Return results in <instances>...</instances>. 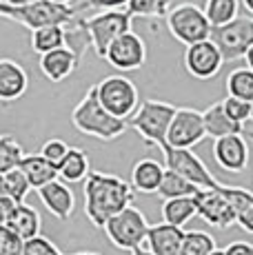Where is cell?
Masks as SVG:
<instances>
[{
    "instance_id": "8d00e7d4",
    "label": "cell",
    "mask_w": 253,
    "mask_h": 255,
    "mask_svg": "<svg viewBox=\"0 0 253 255\" xmlns=\"http://www.w3.org/2000/svg\"><path fill=\"white\" fill-rule=\"evenodd\" d=\"M67 151H69V144H67V142H62V140H58V138H51V140H47L45 144H42L40 155L49 160L51 164L58 166V164L62 162V158L67 155Z\"/></svg>"
},
{
    "instance_id": "8fae6325",
    "label": "cell",
    "mask_w": 253,
    "mask_h": 255,
    "mask_svg": "<svg viewBox=\"0 0 253 255\" xmlns=\"http://www.w3.org/2000/svg\"><path fill=\"white\" fill-rule=\"evenodd\" d=\"M182 62H184L187 73L193 76L196 80H211V78H216L218 73H220L222 65H225L220 49L216 47V42H213L211 38L193 42V45H187Z\"/></svg>"
},
{
    "instance_id": "30bf717a",
    "label": "cell",
    "mask_w": 253,
    "mask_h": 255,
    "mask_svg": "<svg viewBox=\"0 0 253 255\" xmlns=\"http://www.w3.org/2000/svg\"><path fill=\"white\" fill-rule=\"evenodd\" d=\"M164 155V166L171 171L180 173L182 178H187L189 182H193L200 189H218L222 182H218L216 178L211 175V171L207 169V164L193 153L191 149H182V146H169L164 142L160 146Z\"/></svg>"
},
{
    "instance_id": "7402d4cb",
    "label": "cell",
    "mask_w": 253,
    "mask_h": 255,
    "mask_svg": "<svg viewBox=\"0 0 253 255\" xmlns=\"http://www.w3.org/2000/svg\"><path fill=\"white\" fill-rule=\"evenodd\" d=\"M18 169L27 175L31 189H40L42 184H47V182H51V180L58 178V166L51 164L47 158H42L40 153H33V155L25 153L20 160V164H18Z\"/></svg>"
},
{
    "instance_id": "60d3db41",
    "label": "cell",
    "mask_w": 253,
    "mask_h": 255,
    "mask_svg": "<svg viewBox=\"0 0 253 255\" xmlns=\"http://www.w3.org/2000/svg\"><path fill=\"white\" fill-rule=\"evenodd\" d=\"M13 207H16V202H13L9 195H2V198H0V224H7Z\"/></svg>"
},
{
    "instance_id": "9c48e42d",
    "label": "cell",
    "mask_w": 253,
    "mask_h": 255,
    "mask_svg": "<svg viewBox=\"0 0 253 255\" xmlns=\"http://www.w3.org/2000/svg\"><path fill=\"white\" fill-rule=\"evenodd\" d=\"M96 96L111 116L123 120H126L140 105L138 87L125 76H107L96 85Z\"/></svg>"
},
{
    "instance_id": "7dc6e473",
    "label": "cell",
    "mask_w": 253,
    "mask_h": 255,
    "mask_svg": "<svg viewBox=\"0 0 253 255\" xmlns=\"http://www.w3.org/2000/svg\"><path fill=\"white\" fill-rule=\"evenodd\" d=\"M9 4H13V7H18V4H27V2H33V0H7Z\"/></svg>"
},
{
    "instance_id": "7c38bea8",
    "label": "cell",
    "mask_w": 253,
    "mask_h": 255,
    "mask_svg": "<svg viewBox=\"0 0 253 255\" xmlns=\"http://www.w3.org/2000/svg\"><path fill=\"white\" fill-rule=\"evenodd\" d=\"M204 138H207V133H204L202 111L191 109V107H178L171 122H169L167 144L191 149V146H196Z\"/></svg>"
},
{
    "instance_id": "4fadbf2b",
    "label": "cell",
    "mask_w": 253,
    "mask_h": 255,
    "mask_svg": "<svg viewBox=\"0 0 253 255\" xmlns=\"http://www.w3.org/2000/svg\"><path fill=\"white\" fill-rule=\"evenodd\" d=\"M102 60H107L118 71H135L147 60V45L135 31H125L107 47V53Z\"/></svg>"
},
{
    "instance_id": "bcb514c9",
    "label": "cell",
    "mask_w": 253,
    "mask_h": 255,
    "mask_svg": "<svg viewBox=\"0 0 253 255\" xmlns=\"http://www.w3.org/2000/svg\"><path fill=\"white\" fill-rule=\"evenodd\" d=\"M242 4H245V9L253 16V0H242Z\"/></svg>"
},
{
    "instance_id": "ab89813d",
    "label": "cell",
    "mask_w": 253,
    "mask_h": 255,
    "mask_svg": "<svg viewBox=\"0 0 253 255\" xmlns=\"http://www.w3.org/2000/svg\"><path fill=\"white\" fill-rule=\"evenodd\" d=\"M236 224H240V229H245L247 233H253V204H251V207H247L245 211H240V213H238Z\"/></svg>"
},
{
    "instance_id": "816d5d0a",
    "label": "cell",
    "mask_w": 253,
    "mask_h": 255,
    "mask_svg": "<svg viewBox=\"0 0 253 255\" xmlns=\"http://www.w3.org/2000/svg\"><path fill=\"white\" fill-rule=\"evenodd\" d=\"M242 133H245L249 140H253V131H242Z\"/></svg>"
},
{
    "instance_id": "e0dca14e",
    "label": "cell",
    "mask_w": 253,
    "mask_h": 255,
    "mask_svg": "<svg viewBox=\"0 0 253 255\" xmlns=\"http://www.w3.org/2000/svg\"><path fill=\"white\" fill-rule=\"evenodd\" d=\"M80 58V53L69 45L51 49L40 56V71L49 82H62L78 69Z\"/></svg>"
},
{
    "instance_id": "d6a6232c",
    "label": "cell",
    "mask_w": 253,
    "mask_h": 255,
    "mask_svg": "<svg viewBox=\"0 0 253 255\" xmlns=\"http://www.w3.org/2000/svg\"><path fill=\"white\" fill-rule=\"evenodd\" d=\"M4 184H7V195L16 204L25 202V198L29 195V191H31V184H29L27 175L22 173L18 166L16 169H9L7 173H4Z\"/></svg>"
},
{
    "instance_id": "f6af8a7d",
    "label": "cell",
    "mask_w": 253,
    "mask_h": 255,
    "mask_svg": "<svg viewBox=\"0 0 253 255\" xmlns=\"http://www.w3.org/2000/svg\"><path fill=\"white\" fill-rule=\"evenodd\" d=\"M7 195V184H4V173H0V198Z\"/></svg>"
},
{
    "instance_id": "f1b7e54d",
    "label": "cell",
    "mask_w": 253,
    "mask_h": 255,
    "mask_svg": "<svg viewBox=\"0 0 253 255\" xmlns=\"http://www.w3.org/2000/svg\"><path fill=\"white\" fill-rule=\"evenodd\" d=\"M227 93L240 100H253V69L238 67L227 76Z\"/></svg>"
},
{
    "instance_id": "ba28073f",
    "label": "cell",
    "mask_w": 253,
    "mask_h": 255,
    "mask_svg": "<svg viewBox=\"0 0 253 255\" xmlns=\"http://www.w3.org/2000/svg\"><path fill=\"white\" fill-rule=\"evenodd\" d=\"M209 38L220 49L225 62L240 60V58H245V53L253 45V18L236 16L233 20H229L225 24L211 27Z\"/></svg>"
},
{
    "instance_id": "2e32d148",
    "label": "cell",
    "mask_w": 253,
    "mask_h": 255,
    "mask_svg": "<svg viewBox=\"0 0 253 255\" xmlns=\"http://www.w3.org/2000/svg\"><path fill=\"white\" fill-rule=\"evenodd\" d=\"M38 191V198L42 200V204L47 207L51 215H56L58 220H69L76 211V195L69 189V182L56 178L51 182L42 184Z\"/></svg>"
},
{
    "instance_id": "d590c367",
    "label": "cell",
    "mask_w": 253,
    "mask_h": 255,
    "mask_svg": "<svg viewBox=\"0 0 253 255\" xmlns=\"http://www.w3.org/2000/svg\"><path fill=\"white\" fill-rule=\"evenodd\" d=\"M0 255H22V240L7 224H0Z\"/></svg>"
},
{
    "instance_id": "d4e9b609",
    "label": "cell",
    "mask_w": 253,
    "mask_h": 255,
    "mask_svg": "<svg viewBox=\"0 0 253 255\" xmlns=\"http://www.w3.org/2000/svg\"><path fill=\"white\" fill-rule=\"evenodd\" d=\"M65 45H67V27H62V24H47V27L31 29V49L38 56Z\"/></svg>"
},
{
    "instance_id": "44dd1931",
    "label": "cell",
    "mask_w": 253,
    "mask_h": 255,
    "mask_svg": "<svg viewBox=\"0 0 253 255\" xmlns=\"http://www.w3.org/2000/svg\"><path fill=\"white\" fill-rule=\"evenodd\" d=\"M164 166L153 158H142L131 169V186L138 193H155L162 180Z\"/></svg>"
},
{
    "instance_id": "603a6c76",
    "label": "cell",
    "mask_w": 253,
    "mask_h": 255,
    "mask_svg": "<svg viewBox=\"0 0 253 255\" xmlns=\"http://www.w3.org/2000/svg\"><path fill=\"white\" fill-rule=\"evenodd\" d=\"M40 224L42 222H40L38 211L25 202L16 204L11 211V215H9V220H7V227L20 240H29V238H33V235H38L40 233Z\"/></svg>"
},
{
    "instance_id": "52a82bcc",
    "label": "cell",
    "mask_w": 253,
    "mask_h": 255,
    "mask_svg": "<svg viewBox=\"0 0 253 255\" xmlns=\"http://www.w3.org/2000/svg\"><path fill=\"white\" fill-rule=\"evenodd\" d=\"M164 22H167L169 33L178 42H182L184 47L207 40L209 33H211V24H209L204 11L193 2H182L171 7L164 16Z\"/></svg>"
},
{
    "instance_id": "681fc988",
    "label": "cell",
    "mask_w": 253,
    "mask_h": 255,
    "mask_svg": "<svg viewBox=\"0 0 253 255\" xmlns=\"http://www.w3.org/2000/svg\"><path fill=\"white\" fill-rule=\"evenodd\" d=\"M51 2H60V4H71L74 0H51Z\"/></svg>"
},
{
    "instance_id": "ffe728a7",
    "label": "cell",
    "mask_w": 253,
    "mask_h": 255,
    "mask_svg": "<svg viewBox=\"0 0 253 255\" xmlns=\"http://www.w3.org/2000/svg\"><path fill=\"white\" fill-rule=\"evenodd\" d=\"M202 122H204V133L207 138H222V135H231V133H242L245 131V125L231 120L225 109H222V100L213 102L209 109L202 111Z\"/></svg>"
},
{
    "instance_id": "b9f144b4",
    "label": "cell",
    "mask_w": 253,
    "mask_h": 255,
    "mask_svg": "<svg viewBox=\"0 0 253 255\" xmlns=\"http://www.w3.org/2000/svg\"><path fill=\"white\" fill-rule=\"evenodd\" d=\"M11 7H13V4H9L7 0H0V18H9V13H11Z\"/></svg>"
},
{
    "instance_id": "c3c4849f",
    "label": "cell",
    "mask_w": 253,
    "mask_h": 255,
    "mask_svg": "<svg viewBox=\"0 0 253 255\" xmlns=\"http://www.w3.org/2000/svg\"><path fill=\"white\" fill-rule=\"evenodd\" d=\"M209 255H225V251H222V249H213V251L209 253Z\"/></svg>"
},
{
    "instance_id": "7bdbcfd3",
    "label": "cell",
    "mask_w": 253,
    "mask_h": 255,
    "mask_svg": "<svg viewBox=\"0 0 253 255\" xmlns=\"http://www.w3.org/2000/svg\"><path fill=\"white\" fill-rule=\"evenodd\" d=\"M131 255H153L151 251H149V249H144V247H135L133 251H129Z\"/></svg>"
},
{
    "instance_id": "f907efd6",
    "label": "cell",
    "mask_w": 253,
    "mask_h": 255,
    "mask_svg": "<svg viewBox=\"0 0 253 255\" xmlns=\"http://www.w3.org/2000/svg\"><path fill=\"white\" fill-rule=\"evenodd\" d=\"M74 255H100V253H91V251H82V253H74Z\"/></svg>"
},
{
    "instance_id": "3957f363",
    "label": "cell",
    "mask_w": 253,
    "mask_h": 255,
    "mask_svg": "<svg viewBox=\"0 0 253 255\" xmlns=\"http://www.w3.org/2000/svg\"><path fill=\"white\" fill-rule=\"evenodd\" d=\"M131 20L126 9H105L98 11L89 18H78V27L82 29L87 42L94 47L96 56L105 58L107 47L120 36V33L129 31L131 29Z\"/></svg>"
},
{
    "instance_id": "5bb4252c",
    "label": "cell",
    "mask_w": 253,
    "mask_h": 255,
    "mask_svg": "<svg viewBox=\"0 0 253 255\" xmlns=\"http://www.w3.org/2000/svg\"><path fill=\"white\" fill-rule=\"evenodd\" d=\"M222 186V184H220ZM218 189H200L193 198H196V215H200L207 224L216 229H229L236 224L238 211L233 204L225 198V193Z\"/></svg>"
},
{
    "instance_id": "277c9868",
    "label": "cell",
    "mask_w": 253,
    "mask_h": 255,
    "mask_svg": "<svg viewBox=\"0 0 253 255\" xmlns=\"http://www.w3.org/2000/svg\"><path fill=\"white\" fill-rule=\"evenodd\" d=\"M178 107L162 100H142L138 109L126 118V127L138 131L144 142L162 146L167 142V129Z\"/></svg>"
},
{
    "instance_id": "836d02e7",
    "label": "cell",
    "mask_w": 253,
    "mask_h": 255,
    "mask_svg": "<svg viewBox=\"0 0 253 255\" xmlns=\"http://www.w3.org/2000/svg\"><path fill=\"white\" fill-rule=\"evenodd\" d=\"M22 255H62L58 247L45 235H33L29 240H22Z\"/></svg>"
},
{
    "instance_id": "74e56055",
    "label": "cell",
    "mask_w": 253,
    "mask_h": 255,
    "mask_svg": "<svg viewBox=\"0 0 253 255\" xmlns=\"http://www.w3.org/2000/svg\"><path fill=\"white\" fill-rule=\"evenodd\" d=\"M129 0H85L80 4V9H98V11H105V9H125Z\"/></svg>"
},
{
    "instance_id": "5b68a950",
    "label": "cell",
    "mask_w": 253,
    "mask_h": 255,
    "mask_svg": "<svg viewBox=\"0 0 253 255\" xmlns=\"http://www.w3.org/2000/svg\"><path fill=\"white\" fill-rule=\"evenodd\" d=\"M78 11H80V7H71V4L51 2V0H33V2L11 7L9 18L20 22L27 29L47 27V24L74 27V22L78 20Z\"/></svg>"
},
{
    "instance_id": "8992f818",
    "label": "cell",
    "mask_w": 253,
    "mask_h": 255,
    "mask_svg": "<svg viewBox=\"0 0 253 255\" xmlns=\"http://www.w3.org/2000/svg\"><path fill=\"white\" fill-rule=\"evenodd\" d=\"M102 231H105L107 240H109L116 249L133 251L135 247H142L144 240H147L149 222L142 211L129 204V207H125L123 211H118L114 218L107 220Z\"/></svg>"
},
{
    "instance_id": "f35d334b",
    "label": "cell",
    "mask_w": 253,
    "mask_h": 255,
    "mask_svg": "<svg viewBox=\"0 0 253 255\" xmlns=\"http://www.w3.org/2000/svg\"><path fill=\"white\" fill-rule=\"evenodd\" d=\"M225 255H253V244L251 242H231L227 249H222Z\"/></svg>"
},
{
    "instance_id": "ee69618b",
    "label": "cell",
    "mask_w": 253,
    "mask_h": 255,
    "mask_svg": "<svg viewBox=\"0 0 253 255\" xmlns=\"http://www.w3.org/2000/svg\"><path fill=\"white\" fill-rule=\"evenodd\" d=\"M245 60H247V67H249V69H253V45L249 47V51L245 53Z\"/></svg>"
},
{
    "instance_id": "cb8c5ba5",
    "label": "cell",
    "mask_w": 253,
    "mask_h": 255,
    "mask_svg": "<svg viewBox=\"0 0 253 255\" xmlns=\"http://www.w3.org/2000/svg\"><path fill=\"white\" fill-rule=\"evenodd\" d=\"M91 166H89V155L85 149H78V146H69L67 155L62 158V162L58 164V178L65 180V182H82V180L89 175Z\"/></svg>"
},
{
    "instance_id": "7a4b0ae2",
    "label": "cell",
    "mask_w": 253,
    "mask_h": 255,
    "mask_svg": "<svg viewBox=\"0 0 253 255\" xmlns=\"http://www.w3.org/2000/svg\"><path fill=\"white\" fill-rule=\"evenodd\" d=\"M71 125H74L80 133L105 140V142L120 138V135L129 129L126 120L111 116L109 111L100 105L98 96H96V85L89 87L85 98L74 107V111H71Z\"/></svg>"
},
{
    "instance_id": "9a60e30c",
    "label": "cell",
    "mask_w": 253,
    "mask_h": 255,
    "mask_svg": "<svg viewBox=\"0 0 253 255\" xmlns=\"http://www.w3.org/2000/svg\"><path fill=\"white\" fill-rule=\"evenodd\" d=\"M213 158L229 173H242L249 164V144L245 133H231L213 140Z\"/></svg>"
},
{
    "instance_id": "f546056e",
    "label": "cell",
    "mask_w": 253,
    "mask_h": 255,
    "mask_svg": "<svg viewBox=\"0 0 253 255\" xmlns=\"http://www.w3.org/2000/svg\"><path fill=\"white\" fill-rule=\"evenodd\" d=\"M125 9L131 18H164L171 9V0H129Z\"/></svg>"
},
{
    "instance_id": "4316f807",
    "label": "cell",
    "mask_w": 253,
    "mask_h": 255,
    "mask_svg": "<svg viewBox=\"0 0 253 255\" xmlns=\"http://www.w3.org/2000/svg\"><path fill=\"white\" fill-rule=\"evenodd\" d=\"M200 191V186H196L193 182H189L187 178H182L176 171L167 169L164 166V173H162V180H160V186L155 193L160 195L162 200H169V198H184V195H196Z\"/></svg>"
},
{
    "instance_id": "d6986e66",
    "label": "cell",
    "mask_w": 253,
    "mask_h": 255,
    "mask_svg": "<svg viewBox=\"0 0 253 255\" xmlns=\"http://www.w3.org/2000/svg\"><path fill=\"white\" fill-rule=\"evenodd\" d=\"M184 238V229L176 227L169 222H160V224H149L147 231V249L153 255H178L180 244Z\"/></svg>"
},
{
    "instance_id": "ac0fdd59",
    "label": "cell",
    "mask_w": 253,
    "mask_h": 255,
    "mask_svg": "<svg viewBox=\"0 0 253 255\" xmlns=\"http://www.w3.org/2000/svg\"><path fill=\"white\" fill-rule=\"evenodd\" d=\"M29 89V76L25 67L11 58H0V102H16Z\"/></svg>"
},
{
    "instance_id": "4dcf8cb0",
    "label": "cell",
    "mask_w": 253,
    "mask_h": 255,
    "mask_svg": "<svg viewBox=\"0 0 253 255\" xmlns=\"http://www.w3.org/2000/svg\"><path fill=\"white\" fill-rule=\"evenodd\" d=\"M213 249H216L213 235L204 231H184L178 255H209Z\"/></svg>"
},
{
    "instance_id": "83f0119b",
    "label": "cell",
    "mask_w": 253,
    "mask_h": 255,
    "mask_svg": "<svg viewBox=\"0 0 253 255\" xmlns=\"http://www.w3.org/2000/svg\"><path fill=\"white\" fill-rule=\"evenodd\" d=\"M202 11L209 24L218 27V24H225L236 16H240V0H207Z\"/></svg>"
},
{
    "instance_id": "e575fe53",
    "label": "cell",
    "mask_w": 253,
    "mask_h": 255,
    "mask_svg": "<svg viewBox=\"0 0 253 255\" xmlns=\"http://www.w3.org/2000/svg\"><path fill=\"white\" fill-rule=\"evenodd\" d=\"M222 109H225V114L231 118V120L240 122V125L251 120V102L249 100H240V98L227 96L225 100H222Z\"/></svg>"
},
{
    "instance_id": "f5cc1de1",
    "label": "cell",
    "mask_w": 253,
    "mask_h": 255,
    "mask_svg": "<svg viewBox=\"0 0 253 255\" xmlns=\"http://www.w3.org/2000/svg\"><path fill=\"white\" fill-rule=\"evenodd\" d=\"M251 120H253V100H251Z\"/></svg>"
},
{
    "instance_id": "6da1fadb",
    "label": "cell",
    "mask_w": 253,
    "mask_h": 255,
    "mask_svg": "<svg viewBox=\"0 0 253 255\" xmlns=\"http://www.w3.org/2000/svg\"><path fill=\"white\" fill-rule=\"evenodd\" d=\"M135 198L131 182L102 171H89L85 178V213L96 229H102L107 220L129 207Z\"/></svg>"
},
{
    "instance_id": "484cf974",
    "label": "cell",
    "mask_w": 253,
    "mask_h": 255,
    "mask_svg": "<svg viewBox=\"0 0 253 255\" xmlns=\"http://www.w3.org/2000/svg\"><path fill=\"white\" fill-rule=\"evenodd\" d=\"M162 220L176 227H184L189 220L196 215V198L193 195H184V198H169L162 200Z\"/></svg>"
},
{
    "instance_id": "1f68e13d",
    "label": "cell",
    "mask_w": 253,
    "mask_h": 255,
    "mask_svg": "<svg viewBox=\"0 0 253 255\" xmlns=\"http://www.w3.org/2000/svg\"><path fill=\"white\" fill-rule=\"evenodd\" d=\"M22 155V146L16 142V138L9 133H2L0 135V173H7L9 169H16L20 164Z\"/></svg>"
}]
</instances>
